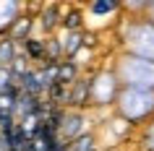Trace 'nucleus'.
Listing matches in <instances>:
<instances>
[{"mask_svg": "<svg viewBox=\"0 0 154 151\" xmlns=\"http://www.w3.org/2000/svg\"><path fill=\"white\" fill-rule=\"evenodd\" d=\"M152 104H154V96L152 94H144V91H128L125 99H123V110H125V115H131V117H141L144 112L152 110Z\"/></svg>", "mask_w": 154, "mask_h": 151, "instance_id": "obj_1", "label": "nucleus"}, {"mask_svg": "<svg viewBox=\"0 0 154 151\" xmlns=\"http://www.w3.org/2000/svg\"><path fill=\"white\" fill-rule=\"evenodd\" d=\"M125 73H128V78L133 83H144V86L154 83V65H149V63H133L131 60L125 65Z\"/></svg>", "mask_w": 154, "mask_h": 151, "instance_id": "obj_2", "label": "nucleus"}, {"mask_svg": "<svg viewBox=\"0 0 154 151\" xmlns=\"http://www.w3.org/2000/svg\"><path fill=\"white\" fill-rule=\"evenodd\" d=\"M133 47H136V52H141V55L154 57V29H149V26L136 29V32H133Z\"/></svg>", "mask_w": 154, "mask_h": 151, "instance_id": "obj_3", "label": "nucleus"}, {"mask_svg": "<svg viewBox=\"0 0 154 151\" xmlns=\"http://www.w3.org/2000/svg\"><path fill=\"white\" fill-rule=\"evenodd\" d=\"M112 8H115L112 0H102V3H94V5H91V13L102 16V13H107V11H112Z\"/></svg>", "mask_w": 154, "mask_h": 151, "instance_id": "obj_4", "label": "nucleus"}, {"mask_svg": "<svg viewBox=\"0 0 154 151\" xmlns=\"http://www.w3.org/2000/svg\"><path fill=\"white\" fill-rule=\"evenodd\" d=\"M26 50H29L34 57H39V55H42V47L37 44V42H26Z\"/></svg>", "mask_w": 154, "mask_h": 151, "instance_id": "obj_5", "label": "nucleus"}, {"mask_svg": "<svg viewBox=\"0 0 154 151\" xmlns=\"http://www.w3.org/2000/svg\"><path fill=\"white\" fill-rule=\"evenodd\" d=\"M65 26L71 29V26H79V13H71V16L65 18Z\"/></svg>", "mask_w": 154, "mask_h": 151, "instance_id": "obj_6", "label": "nucleus"}]
</instances>
